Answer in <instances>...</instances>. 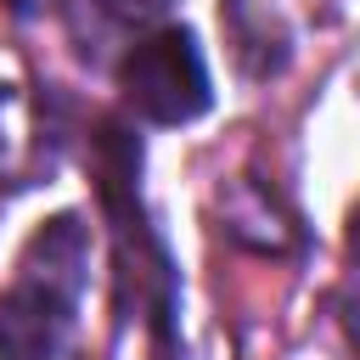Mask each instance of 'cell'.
<instances>
[{
    "label": "cell",
    "instance_id": "obj_1",
    "mask_svg": "<svg viewBox=\"0 0 360 360\" xmlns=\"http://www.w3.org/2000/svg\"><path fill=\"white\" fill-rule=\"evenodd\" d=\"M90 270V236L73 214H56L28 236L17 281L0 292V354L6 360H68L73 309Z\"/></svg>",
    "mask_w": 360,
    "mask_h": 360
},
{
    "label": "cell",
    "instance_id": "obj_2",
    "mask_svg": "<svg viewBox=\"0 0 360 360\" xmlns=\"http://www.w3.org/2000/svg\"><path fill=\"white\" fill-rule=\"evenodd\" d=\"M124 101L152 124H191L208 107V68L186 28H152L118 62Z\"/></svg>",
    "mask_w": 360,
    "mask_h": 360
},
{
    "label": "cell",
    "instance_id": "obj_3",
    "mask_svg": "<svg viewBox=\"0 0 360 360\" xmlns=\"http://www.w3.org/2000/svg\"><path fill=\"white\" fill-rule=\"evenodd\" d=\"M39 169H51L39 112H34V101L22 96V84H0V186H6V191L34 186Z\"/></svg>",
    "mask_w": 360,
    "mask_h": 360
},
{
    "label": "cell",
    "instance_id": "obj_4",
    "mask_svg": "<svg viewBox=\"0 0 360 360\" xmlns=\"http://www.w3.org/2000/svg\"><path fill=\"white\" fill-rule=\"evenodd\" d=\"M225 219H231V236L253 242L259 253H276V248L292 242V219H287V214L276 208V197H270L264 186H253V180H236V186H231Z\"/></svg>",
    "mask_w": 360,
    "mask_h": 360
},
{
    "label": "cell",
    "instance_id": "obj_5",
    "mask_svg": "<svg viewBox=\"0 0 360 360\" xmlns=\"http://www.w3.org/2000/svg\"><path fill=\"white\" fill-rule=\"evenodd\" d=\"M118 22H158V17H169V6L174 0H101Z\"/></svg>",
    "mask_w": 360,
    "mask_h": 360
},
{
    "label": "cell",
    "instance_id": "obj_6",
    "mask_svg": "<svg viewBox=\"0 0 360 360\" xmlns=\"http://www.w3.org/2000/svg\"><path fill=\"white\" fill-rule=\"evenodd\" d=\"M45 6H51V0H6V11H11V17H39Z\"/></svg>",
    "mask_w": 360,
    "mask_h": 360
},
{
    "label": "cell",
    "instance_id": "obj_7",
    "mask_svg": "<svg viewBox=\"0 0 360 360\" xmlns=\"http://www.w3.org/2000/svg\"><path fill=\"white\" fill-rule=\"evenodd\" d=\"M349 253L360 259V202H354V214H349Z\"/></svg>",
    "mask_w": 360,
    "mask_h": 360
},
{
    "label": "cell",
    "instance_id": "obj_8",
    "mask_svg": "<svg viewBox=\"0 0 360 360\" xmlns=\"http://www.w3.org/2000/svg\"><path fill=\"white\" fill-rule=\"evenodd\" d=\"M349 332H354V343H360V298L349 304Z\"/></svg>",
    "mask_w": 360,
    "mask_h": 360
}]
</instances>
